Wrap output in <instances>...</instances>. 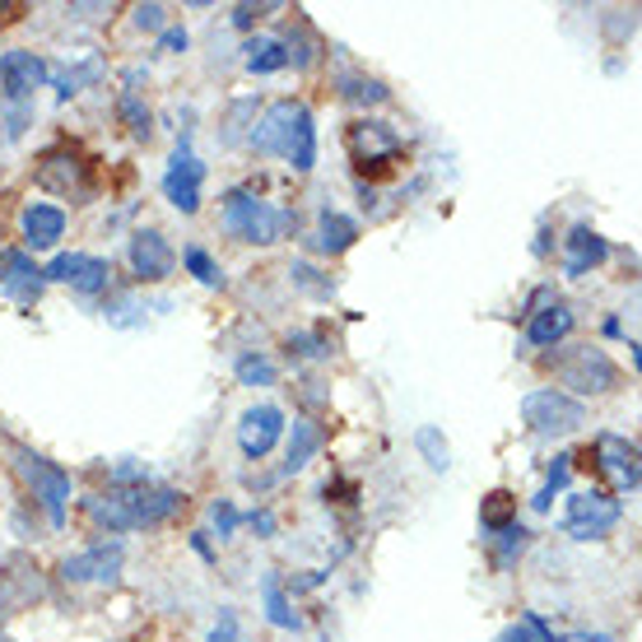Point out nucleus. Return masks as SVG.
Instances as JSON below:
<instances>
[{"mask_svg": "<svg viewBox=\"0 0 642 642\" xmlns=\"http://www.w3.org/2000/svg\"><path fill=\"white\" fill-rule=\"evenodd\" d=\"M24 10H29L24 0H14V5H0V24H10V19H14V14H24Z\"/></svg>", "mask_w": 642, "mask_h": 642, "instance_id": "44", "label": "nucleus"}, {"mask_svg": "<svg viewBox=\"0 0 642 642\" xmlns=\"http://www.w3.org/2000/svg\"><path fill=\"white\" fill-rule=\"evenodd\" d=\"M214 527H219V536H233V527H238V508H233V503H214Z\"/></svg>", "mask_w": 642, "mask_h": 642, "instance_id": "38", "label": "nucleus"}, {"mask_svg": "<svg viewBox=\"0 0 642 642\" xmlns=\"http://www.w3.org/2000/svg\"><path fill=\"white\" fill-rule=\"evenodd\" d=\"M568 471H573V457H568V452L554 457V471H550V480H544V489L531 498V508H536V513H544V508H550V503H554V494L563 489V484H568Z\"/></svg>", "mask_w": 642, "mask_h": 642, "instance_id": "31", "label": "nucleus"}, {"mask_svg": "<svg viewBox=\"0 0 642 642\" xmlns=\"http://www.w3.org/2000/svg\"><path fill=\"white\" fill-rule=\"evenodd\" d=\"M521 419L531 424L536 438H563V433H577V428L587 424V405L554 392V386H544V392H531L521 401Z\"/></svg>", "mask_w": 642, "mask_h": 642, "instance_id": "2", "label": "nucleus"}, {"mask_svg": "<svg viewBox=\"0 0 642 642\" xmlns=\"http://www.w3.org/2000/svg\"><path fill=\"white\" fill-rule=\"evenodd\" d=\"M116 116L126 122V131L135 135V140H149V108H145L140 99H135L131 89L122 93V103H116Z\"/></svg>", "mask_w": 642, "mask_h": 642, "instance_id": "30", "label": "nucleus"}, {"mask_svg": "<svg viewBox=\"0 0 642 642\" xmlns=\"http://www.w3.org/2000/svg\"><path fill=\"white\" fill-rule=\"evenodd\" d=\"M37 187H47V191H61V196H75V191L85 187V164H80V154L75 149H47L43 159H37Z\"/></svg>", "mask_w": 642, "mask_h": 642, "instance_id": "14", "label": "nucleus"}, {"mask_svg": "<svg viewBox=\"0 0 642 642\" xmlns=\"http://www.w3.org/2000/svg\"><path fill=\"white\" fill-rule=\"evenodd\" d=\"M201 182H205V164L187 145H178V154H172V164L164 172V196L182 214H196L201 210Z\"/></svg>", "mask_w": 642, "mask_h": 642, "instance_id": "9", "label": "nucleus"}, {"mask_svg": "<svg viewBox=\"0 0 642 642\" xmlns=\"http://www.w3.org/2000/svg\"><path fill=\"white\" fill-rule=\"evenodd\" d=\"M592 461H596V471L610 480L615 494H638V447L629 438L600 433L596 452H587V461H582V465H592Z\"/></svg>", "mask_w": 642, "mask_h": 642, "instance_id": "7", "label": "nucleus"}, {"mask_svg": "<svg viewBox=\"0 0 642 642\" xmlns=\"http://www.w3.org/2000/svg\"><path fill=\"white\" fill-rule=\"evenodd\" d=\"M317 447H322V428H317V424H307V419H299V424H294V433H289V461H284V475L303 471V465L317 457Z\"/></svg>", "mask_w": 642, "mask_h": 642, "instance_id": "23", "label": "nucleus"}, {"mask_svg": "<svg viewBox=\"0 0 642 642\" xmlns=\"http://www.w3.org/2000/svg\"><path fill=\"white\" fill-rule=\"evenodd\" d=\"M415 442H419V452L428 457V465H433V471H447V465H452V452H447V442H442V433L433 424H424L419 433H415Z\"/></svg>", "mask_w": 642, "mask_h": 642, "instance_id": "32", "label": "nucleus"}, {"mask_svg": "<svg viewBox=\"0 0 642 642\" xmlns=\"http://www.w3.org/2000/svg\"><path fill=\"white\" fill-rule=\"evenodd\" d=\"M224 228L233 233L238 243H280L299 228V214L294 210H280L270 201H257L251 191H228L224 196Z\"/></svg>", "mask_w": 642, "mask_h": 642, "instance_id": "1", "label": "nucleus"}, {"mask_svg": "<svg viewBox=\"0 0 642 642\" xmlns=\"http://www.w3.org/2000/svg\"><path fill=\"white\" fill-rule=\"evenodd\" d=\"M43 270L33 266V257L29 251H5L0 257V294H5L10 303H19V307H33L37 299H43Z\"/></svg>", "mask_w": 642, "mask_h": 642, "instance_id": "12", "label": "nucleus"}, {"mask_svg": "<svg viewBox=\"0 0 642 642\" xmlns=\"http://www.w3.org/2000/svg\"><path fill=\"white\" fill-rule=\"evenodd\" d=\"M280 433H284V410H280V405H251V410L243 415V424H238L243 457L247 461H261L270 447L280 442Z\"/></svg>", "mask_w": 642, "mask_h": 642, "instance_id": "11", "label": "nucleus"}, {"mask_svg": "<svg viewBox=\"0 0 642 642\" xmlns=\"http://www.w3.org/2000/svg\"><path fill=\"white\" fill-rule=\"evenodd\" d=\"M563 251H568V275H587V270H596L600 261L610 257V243L600 238L596 228L587 224H577L568 238H563Z\"/></svg>", "mask_w": 642, "mask_h": 642, "instance_id": "17", "label": "nucleus"}, {"mask_svg": "<svg viewBox=\"0 0 642 642\" xmlns=\"http://www.w3.org/2000/svg\"><path fill=\"white\" fill-rule=\"evenodd\" d=\"M554 373L563 386H573L577 396H606L610 386L619 382V368L600 354V349L582 345V349H568V354L554 359Z\"/></svg>", "mask_w": 642, "mask_h": 642, "instance_id": "4", "label": "nucleus"}, {"mask_svg": "<svg viewBox=\"0 0 642 642\" xmlns=\"http://www.w3.org/2000/svg\"><path fill=\"white\" fill-rule=\"evenodd\" d=\"M182 261H187V270H191V275H196L205 289H224V270L214 266V257H210L205 247H187Z\"/></svg>", "mask_w": 642, "mask_h": 642, "instance_id": "29", "label": "nucleus"}, {"mask_svg": "<svg viewBox=\"0 0 642 642\" xmlns=\"http://www.w3.org/2000/svg\"><path fill=\"white\" fill-rule=\"evenodd\" d=\"M299 108H303V103L280 99L275 108L261 116L257 126H251V149H257V154H280V159H284V145H289V131H294Z\"/></svg>", "mask_w": 642, "mask_h": 642, "instance_id": "15", "label": "nucleus"}, {"mask_svg": "<svg viewBox=\"0 0 642 642\" xmlns=\"http://www.w3.org/2000/svg\"><path fill=\"white\" fill-rule=\"evenodd\" d=\"M261 592H266V619H270V624H275V629H299V615L289 610L284 582H280V577H266Z\"/></svg>", "mask_w": 642, "mask_h": 642, "instance_id": "28", "label": "nucleus"}, {"mask_svg": "<svg viewBox=\"0 0 642 642\" xmlns=\"http://www.w3.org/2000/svg\"><path fill=\"white\" fill-rule=\"evenodd\" d=\"M135 24L140 29H164V5H140L135 10Z\"/></svg>", "mask_w": 642, "mask_h": 642, "instance_id": "39", "label": "nucleus"}, {"mask_svg": "<svg viewBox=\"0 0 642 642\" xmlns=\"http://www.w3.org/2000/svg\"><path fill=\"white\" fill-rule=\"evenodd\" d=\"M573 326H577V317L568 313V303H550V307H540V313H531L527 340L540 345V349H550V345H559V340H568Z\"/></svg>", "mask_w": 642, "mask_h": 642, "instance_id": "19", "label": "nucleus"}, {"mask_svg": "<svg viewBox=\"0 0 642 642\" xmlns=\"http://www.w3.org/2000/svg\"><path fill=\"white\" fill-rule=\"evenodd\" d=\"M14 471L24 475V484L33 489V498L47 508V521H52V527H66L70 475L61 471V465H52L47 457H37V452H19V457H14Z\"/></svg>", "mask_w": 642, "mask_h": 642, "instance_id": "3", "label": "nucleus"}, {"mask_svg": "<svg viewBox=\"0 0 642 642\" xmlns=\"http://www.w3.org/2000/svg\"><path fill=\"white\" fill-rule=\"evenodd\" d=\"M131 270L145 284H159V280H168L172 270H178V251H172V243L164 238L159 228H140L131 238Z\"/></svg>", "mask_w": 642, "mask_h": 642, "instance_id": "10", "label": "nucleus"}, {"mask_svg": "<svg viewBox=\"0 0 642 642\" xmlns=\"http://www.w3.org/2000/svg\"><path fill=\"white\" fill-rule=\"evenodd\" d=\"M122 540H99L93 550H85V554H70L66 563H61V577L66 582H112L116 577V568H122Z\"/></svg>", "mask_w": 642, "mask_h": 642, "instance_id": "13", "label": "nucleus"}, {"mask_svg": "<svg viewBox=\"0 0 642 642\" xmlns=\"http://www.w3.org/2000/svg\"><path fill=\"white\" fill-rule=\"evenodd\" d=\"M238 382L243 386H270L275 382V363L261 359V354H243L238 359Z\"/></svg>", "mask_w": 642, "mask_h": 642, "instance_id": "33", "label": "nucleus"}, {"mask_svg": "<svg viewBox=\"0 0 642 642\" xmlns=\"http://www.w3.org/2000/svg\"><path fill=\"white\" fill-rule=\"evenodd\" d=\"M513 521H517V498L508 489H494L480 503V527L484 531H503V527H513Z\"/></svg>", "mask_w": 642, "mask_h": 642, "instance_id": "27", "label": "nucleus"}, {"mask_svg": "<svg viewBox=\"0 0 642 642\" xmlns=\"http://www.w3.org/2000/svg\"><path fill=\"white\" fill-rule=\"evenodd\" d=\"M349 149H354L359 172H386L405 154V140L386 122H354L349 126Z\"/></svg>", "mask_w": 642, "mask_h": 642, "instance_id": "6", "label": "nucleus"}, {"mask_svg": "<svg viewBox=\"0 0 642 642\" xmlns=\"http://www.w3.org/2000/svg\"><path fill=\"white\" fill-rule=\"evenodd\" d=\"M354 238H359V224L349 219V214H336V210L322 214V238H317L322 251H349Z\"/></svg>", "mask_w": 642, "mask_h": 642, "instance_id": "24", "label": "nucleus"}, {"mask_svg": "<svg viewBox=\"0 0 642 642\" xmlns=\"http://www.w3.org/2000/svg\"><path fill=\"white\" fill-rule=\"evenodd\" d=\"M284 47H280V37H251L247 43V70L251 75H275L284 70Z\"/></svg>", "mask_w": 642, "mask_h": 642, "instance_id": "25", "label": "nucleus"}, {"mask_svg": "<svg viewBox=\"0 0 642 642\" xmlns=\"http://www.w3.org/2000/svg\"><path fill=\"white\" fill-rule=\"evenodd\" d=\"M261 10H270V5H238V10H233V24H238V29H251Z\"/></svg>", "mask_w": 642, "mask_h": 642, "instance_id": "41", "label": "nucleus"}, {"mask_svg": "<svg viewBox=\"0 0 642 642\" xmlns=\"http://www.w3.org/2000/svg\"><path fill=\"white\" fill-rule=\"evenodd\" d=\"M159 47H164V52H187V29H164Z\"/></svg>", "mask_w": 642, "mask_h": 642, "instance_id": "40", "label": "nucleus"}, {"mask_svg": "<svg viewBox=\"0 0 642 642\" xmlns=\"http://www.w3.org/2000/svg\"><path fill=\"white\" fill-rule=\"evenodd\" d=\"M89 517L108 531H135V517H131V489H108L99 498H89Z\"/></svg>", "mask_w": 642, "mask_h": 642, "instance_id": "21", "label": "nucleus"}, {"mask_svg": "<svg viewBox=\"0 0 642 642\" xmlns=\"http://www.w3.org/2000/svg\"><path fill=\"white\" fill-rule=\"evenodd\" d=\"M47 80V61L33 52H5L0 56V93H5V103L14 108H29L33 93L43 89Z\"/></svg>", "mask_w": 642, "mask_h": 642, "instance_id": "8", "label": "nucleus"}, {"mask_svg": "<svg viewBox=\"0 0 642 642\" xmlns=\"http://www.w3.org/2000/svg\"><path fill=\"white\" fill-rule=\"evenodd\" d=\"M289 349H299V354H307V359H322V354H330V349H326L317 336H303V330H299V336H289Z\"/></svg>", "mask_w": 642, "mask_h": 642, "instance_id": "37", "label": "nucleus"}, {"mask_svg": "<svg viewBox=\"0 0 642 642\" xmlns=\"http://www.w3.org/2000/svg\"><path fill=\"white\" fill-rule=\"evenodd\" d=\"M340 99H345V103L378 108V103L392 99V89H386L382 80H368V75H345V80H340Z\"/></svg>", "mask_w": 642, "mask_h": 642, "instance_id": "26", "label": "nucleus"}, {"mask_svg": "<svg viewBox=\"0 0 642 642\" xmlns=\"http://www.w3.org/2000/svg\"><path fill=\"white\" fill-rule=\"evenodd\" d=\"M19 224H24V243L33 251H52L66 238V210L61 205H29Z\"/></svg>", "mask_w": 642, "mask_h": 642, "instance_id": "16", "label": "nucleus"}, {"mask_svg": "<svg viewBox=\"0 0 642 642\" xmlns=\"http://www.w3.org/2000/svg\"><path fill=\"white\" fill-rule=\"evenodd\" d=\"M624 508H619V498L606 494V489H587V494H573L568 498V517H563V531L573 540H606Z\"/></svg>", "mask_w": 642, "mask_h": 642, "instance_id": "5", "label": "nucleus"}, {"mask_svg": "<svg viewBox=\"0 0 642 642\" xmlns=\"http://www.w3.org/2000/svg\"><path fill=\"white\" fill-rule=\"evenodd\" d=\"M182 494L178 489H131V517H135V527H159V521H168L172 513L182 508Z\"/></svg>", "mask_w": 642, "mask_h": 642, "instance_id": "18", "label": "nucleus"}, {"mask_svg": "<svg viewBox=\"0 0 642 642\" xmlns=\"http://www.w3.org/2000/svg\"><path fill=\"white\" fill-rule=\"evenodd\" d=\"M280 47H284V61H294L299 70H303V66H313V56H317V52H313V37H307V33H299V37L289 33Z\"/></svg>", "mask_w": 642, "mask_h": 642, "instance_id": "35", "label": "nucleus"}, {"mask_svg": "<svg viewBox=\"0 0 642 642\" xmlns=\"http://www.w3.org/2000/svg\"><path fill=\"white\" fill-rule=\"evenodd\" d=\"M284 159L294 164V172H307V168L317 164V126H313V112H307V108H299V116H294V131H289Z\"/></svg>", "mask_w": 642, "mask_h": 642, "instance_id": "20", "label": "nucleus"}, {"mask_svg": "<svg viewBox=\"0 0 642 642\" xmlns=\"http://www.w3.org/2000/svg\"><path fill=\"white\" fill-rule=\"evenodd\" d=\"M66 284L75 289V294H85V299H99V294H108V284H112V266L103 257H85V251H80Z\"/></svg>", "mask_w": 642, "mask_h": 642, "instance_id": "22", "label": "nucleus"}, {"mask_svg": "<svg viewBox=\"0 0 642 642\" xmlns=\"http://www.w3.org/2000/svg\"><path fill=\"white\" fill-rule=\"evenodd\" d=\"M498 642H536V638H531V629H527V624H513V629L503 633Z\"/></svg>", "mask_w": 642, "mask_h": 642, "instance_id": "43", "label": "nucleus"}, {"mask_svg": "<svg viewBox=\"0 0 642 642\" xmlns=\"http://www.w3.org/2000/svg\"><path fill=\"white\" fill-rule=\"evenodd\" d=\"M498 536V563H503V568H508V563L521 554V550H527V527H517V521H513V527H503V531H494Z\"/></svg>", "mask_w": 642, "mask_h": 642, "instance_id": "34", "label": "nucleus"}, {"mask_svg": "<svg viewBox=\"0 0 642 642\" xmlns=\"http://www.w3.org/2000/svg\"><path fill=\"white\" fill-rule=\"evenodd\" d=\"M247 521L257 527V536H270V531H275V517H270V513H251Z\"/></svg>", "mask_w": 642, "mask_h": 642, "instance_id": "42", "label": "nucleus"}, {"mask_svg": "<svg viewBox=\"0 0 642 642\" xmlns=\"http://www.w3.org/2000/svg\"><path fill=\"white\" fill-rule=\"evenodd\" d=\"M210 642H243V638H238V615L224 610V615H219V624L210 629Z\"/></svg>", "mask_w": 642, "mask_h": 642, "instance_id": "36", "label": "nucleus"}]
</instances>
